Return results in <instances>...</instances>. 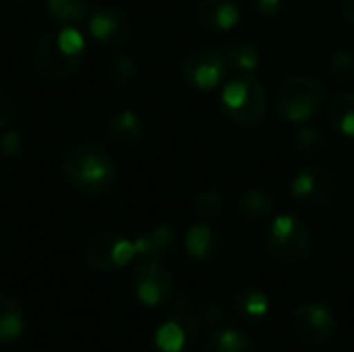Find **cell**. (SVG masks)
Returning a JSON list of instances; mask_svg holds the SVG:
<instances>
[{"label": "cell", "mask_w": 354, "mask_h": 352, "mask_svg": "<svg viewBox=\"0 0 354 352\" xmlns=\"http://www.w3.org/2000/svg\"><path fill=\"white\" fill-rule=\"evenodd\" d=\"M328 120L330 124L346 135L354 137V93L353 91H342L338 93L330 104H328Z\"/></svg>", "instance_id": "603a6c76"}, {"label": "cell", "mask_w": 354, "mask_h": 352, "mask_svg": "<svg viewBox=\"0 0 354 352\" xmlns=\"http://www.w3.org/2000/svg\"><path fill=\"white\" fill-rule=\"evenodd\" d=\"M232 309L243 324L259 326L270 313V297L257 286H245L234 295Z\"/></svg>", "instance_id": "2e32d148"}, {"label": "cell", "mask_w": 354, "mask_h": 352, "mask_svg": "<svg viewBox=\"0 0 354 352\" xmlns=\"http://www.w3.org/2000/svg\"><path fill=\"white\" fill-rule=\"evenodd\" d=\"M224 114L243 127L259 124L268 114V91L255 77L232 79L220 95Z\"/></svg>", "instance_id": "277c9868"}, {"label": "cell", "mask_w": 354, "mask_h": 352, "mask_svg": "<svg viewBox=\"0 0 354 352\" xmlns=\"http://www.w3.org/2000/svg\"><path fill=\"white\" fill-rule=\"evenodd\" d=\"M87 29L89 35L106 48H122L133 37V25L127 12L112 4L95 8L87 19Z\"/></svg>", "instance_id": "7c38bea8"}, {"label": "cell", "mask_w": 354, "mask_h": 352, "mask_svg": "<svg viewBox=\"0 0 354 352\" xmlns=\"http://www.w3.org/2000/svg\"><path fill=\"white\" fill-rule=\"evenodd\" d=\"M139 75V64L133 56L127 54H118L112 58L110 62V79L118 85V87H127L131 85Z\"/></svg>", "instance_id": "484cf974"}, {"label": "cell", "mask_w": 354, "mask_h": 352, "mask_svg": "<svg viewBox=\"0 0 354 352\" xmlns=\"http://www.w3.org/2000/svg\"><path fill=\"white\" fill-rule=\"evenodd\" d=\"M15 114H17V102H15V98L4 87H0V131L12 122Z\"/></svg>", "instance_id": "f546056e"}, {"label": "cell", "mask_w": 354, "mask_h": 352, "mask_svg": "<svg viewBox=\"0 0 354 352\" xmlns=\"http://www.w3.org/2000/svg\"><path fill=\"white\" fill-rule=\"evenodd\" d=\"M23 151V139L19 131H4L0 133V156L6 160L19 158Z\"/></svg>", "instance_id": "f1b7e54d"}, {"label": "cell", "mask_w": 354, "mask_h": 352, "mask_svg": "<svg viewBox=\"0 0 354 352\" xmlns=\"http://www.w3.org/2000/svg\"><path fill=\"white\" fill-rule=\"evenodd\" d=\"M203 352H257V346L245 332L222 326L207 336Z\"/></svg>", "instance_id": "ffe728a7"}, {"label": "cell", "mask_w": 354, "mask_h": 352, "mask_svg": "<svg viewBox=\"0 0 354 352\" xmlns=\"http://www.w3.org/2000/svg\"><path fill=\"white\" fill-rule=\"evenodd\" d=\"M222 210H224V199H222V195H220L218 191H214V189L199 193L197 199H195V212H197V216H199L203 222H214V220H218L220 214H222Z\"/></svg>", "instance_id": "4316f807"}, {"label": "cell", "mask_w": 354, "mask_h": 352, "mask_svg": "<svg viewBox=\"0 0 354 352\" xmlns=\"http://www.w3.org/2000/svg\"><path fill=\"white\" fill-rule=\"evenodd\" d=\"M85 37L75 25H60L46 31L33 48L35 71L52 81L75 75L85 60Z\"/></svg>", "instance_id": "6da1fadb"}, {"label": "cell", "mask_w": 354, "mask_h": 352, "mask_svg": "<svg viewBox=\"0 0 354 352\" xmlns=\"http://www.w3.org/2000/svg\"><path fill=\"white\" fill-rule=\"evenodd\" d=\"M253 6H255V10H257L261 17L272 19V17H276L278 10H280V0H255Z\"/></svg>", "instance_id": "4dcf8cb0"}, {"label": "cell", "mask_w": 354, "mask_h": 352, "mask_svg": "<svg viewBox=\"0 0 354 352\" xmlns=\"http://www.w3.org/2000/svg\"><path fill=\"white\" fill-rule=\"evenodd\" d=\"M145 133L143 120L133 110H120L106 122V139L118 147H131L141 141Z\"/></svg>", "instance_id": "e0dca14e"}, {"label": "cell", "mask_w": 354, "mask_h": 352, "mask_svg": "<svg viewBox=\"0 0 354 352\" xmlns=\"http://www.w3.org/2000/svg\"><path fill=\"white\" fill-rule=\"evenodd\" d=\"M338 322L334 311L324 303H303L295 309L292 315V330L297 338L309 346H324L336 334Z\"/></svg>", "instance_id": "9c48e42d"}, {"label": "cell", "mask_w": 354, "mask_h": 352, "mask_svg": "<svg viewBox=\"0 0 354 352\" xmlns=\"http://www.w3.org/2000/svg\"><path fill=\"white\" fill-rule=\"evenodd\" d=\"M268 249L282 263H301L311 255L313 239L305 222L295 216H274L268 232Z\"/></svg>", "instance_id": "5b68a950"}, {"label": "cell", "mask_w": 354, "mask_h": 352, "mask_svg": "<svg viewBox=\"0 0 354 352\" xmlns=\"http://www.w3.org/2000/svg\"><path fill=\"white\" fill-rule=\"evenodd\" d=\"M48 15L60 25H83L93 12L91 0H48Z\"/></svg>", "instance_id": "7402d4cb"}, {"label": "cell", "mask_w": 354, "mask_h": 352, "mask_svg": "<svg viewBox=\"0 0 354 352\" xmlns=\"http://www.w3.org/2000/svg\"><path fill=\"white\" fill-rule=\"evenodd\" d=\"M326 102V89L322 83L307 75H295L282 81L274 95L276 112L290 122H303L311 118Z\"/></svg>", "instance_id": "3957f363"}, {"label": "cell", "mask_w": 354, "mask_h": 352, "mask_svg": "<svg viewBox=\"0 0 354 352\" xmlns=\"http://www.w3.org/2000/svg\"><path fill=\"white\" fill-rule=\"evenodd\" d=\"M340 10H342V17H344L351 25H354V0H342Z\"/></svg>", "instance_id": "1f68e13d"}, {"label": "cell", "mask_w": 354, "mask_h": 352, "mask_svg": "<svg viewBox=\"0 0 354 352\" xmlns=\"http://www.w3.org/2000/svg\"><path fill=\"white\" fill-rule=\"evenodd\" d=\"M135 253L145 259V257H151V259H160L168 253L174 251L176 247V232L172 226L168 224H162V226H156L143 234H139L135 241Z\"/></svg>", "instance_id": "ac0fdd59"}, {"label": "cell", "mask_w": 354, "mask_h": 352, "mask_svg": "<svg viewBox=\"0 0 354 352\" xmlns=\"http://www.w3.org/2000/svg\"><path fill=\"white\" fill-rule=\"evenodd\" d=\"M180 77L195 89H214L226 77L224 62L214 48H195L180 62Z\"/></svg>", "instance_id": "8fae6325"}, {"label": "cell", "mask_w": 354, "mask_h": 352, "mask_svg": "<svg viewBox=\"0 0 354 352\" xmlns=\"http://www.w3.org/2000/svg\"><path fill=\"white\" fill-rule=\"evenodd\" d=\"M199 324L207 326V328H222V324L228 322V311L224 309V305L216 303V301H207L201 309H199Z\"/></svg>", "instance_id": "83f0119b"}, {"label": "cell", "mask_w": 354, "mask_h": 352, "mask_svg": "<svg viewBox=\"0 0 354 352\" xmlns=\"http://www.w3.org/2000/svg\"><path fill=\"white\" fill-rule=\"evenodd\" d=\"M197 23L209 33L230 31L241 21V8L234 0H203L197 6Z\"/></svg>", "instance_id": "9a60e30c"}, {"label": "cell", "mask_w": 354, "mask_h": 352, "mask_svg": "<svg viewBox=\"0 0 354 352\" xmlns=\"http://www.w3.org/2000/svg\"><path fill=\"white\" fill-rule=\"evenodd\" d=\"M224 62V71L232 79L253 77L259 66V50L253 41L243 37H230L218 50Z\"/></svg>", "instance_id": "4fadbf2b"}, {"label": "cell", "mask_w": 354, "mask_h": 352, "mask_svg": "<svg viewBox=\"0 0 354 352\" xmlns=\"http://www.w3.org/2000/svg\"><path fill=\"white\" fill-rule=\"evenodd\" d=\"M295 145H297V149H299L303 156H307V158H322V156H326V154L330 151V141H328V137H326L322 131L313 129V127L301 129V131L297 133V137H295Z\"/></svg>", "instance_id": "cb8c5ba5"}, {"label": "cell", "mask_w": 354, "mask_h": 352, "mask_svg": "<svg viewBox=\"0 0 354 352\" xmlns=\"http://www.w3.org/2000/svg\"><path fill=\"white\" fill-rule=\"evenodd\" d=\"M133 257H137L133 241L110 230L91 237L83 249L85 263L91 270L106 272V274L127 268L133 261Z\"/></svg>", "instance_id": "8992f818"}, {"label": "cell", "mask_w": 354, "mask_h": 352, "mask_svg": "<svg viewBox=\"0 0 354 352\" xmlns=\"http://www.w3.org/2000/svg\"><path fill=\"white\" fill-rule=\"evenodd\" d=\"M199 340V322L193 317L183 301L176 303L170 319H166L153 334L156 352H191Z\"/></svg>", "instance_id": "ba28073f"}, {"label": "cell", "mask_w": 354, "mask_h": 352, "mask_svg": "<svg viewBox=\"0 0 354 352\" xmlns=\"http://www.w3.org/2000/svg\"><path fill=\"white\" fill-rule=\"evenodd\" d=\"M236 207H239V214L247 222H263V220L274 218V214L278 210V201L274 195H270L266 191L251 189L239 199Z\"/></svg>", "instance_id": "44dd1931"}, {"label": "cell", "mask_w": 354, "mask_h": 352, "mask_svg": "<svg viewBox=\"0 0 354 352\" xmlns=\"http://www.w3.org/2000/svg\"><path fill=\"white\" fill-rule=\"evenodd\" d=\"M131 284L139 303L145 307H160L174 297V276L168 268L151 257H145L137 263Z\"/></svg>", "instance_id": "52a82bcc"}, {"label": "cell", "mask_w": 354, "mask_h": 352, "mask_svg": "<svg viewBox=\"0 0 354 352\" xmlns=\"http://www.w3.org/2000/svg\"><path fill=\"white\" fill-rule=\"evenodd\" d=\"M326 75L332 81L346 83L354 79V52L351 50H336L328 60H326Z\"/></svg>", "instance_id": "d4e9b609"}, {"label": "cell", "mask_w": 354, "mask_h": 352, "mask_svg": "<svg viewBox=\"0 0 354 352\" xmlns=\"http://www.w3.org/2000/svg\"><path fill=\"white\" fill-rule=\"evenodd\" d=\"M25 330V311L19 299L0 293V346H8L21 338Z\"/></svg>", "instance_id": "d6986e66"}, {"label": "cell", "mask_w": 354, "mask_h": 352, "mask_svg": "<svg viewBox=\"0 0 354 352\" xmlns=\"http://www.w3.org/2000/svg\"><path fill=\"white\" fill-rule=\"evenodd\" d=\"M290 195L309 210L324 207L336 195V176L328 168L311 166L299 172L290 183Z\"/></svg>", "instance_id": "30bf717a"}, {"label": "cell", "mask_w": 354, "mask_h": 352, "mask_svg": "<svg viewBox=\"0 0 354 352\" xmlns=\"http://www.w3.org/2000/svg\"><path fill=\"white\" fill-rule=\"evenodd\" d=\"M222 247H224V239L209 222L195 224L187 230L185 249L195 263L216 261L222 253Z\"/></svg>", "instance_id": "5bb4252c"}, {"label": "cell", "mask_w": 354, "mask_h": 352, "mask_svg": "<svg viewBox=\"0 0 354 352\" xmlns=\"http://www.w3.org/2000/svg\"><path fill=\"white\" fill-rule=\"evenodd\" d=\"M66 183L83 195H104L116 180V164L110 151L97 143H79L62 160Z\"/></svg>", "instance_id": "7a4b0ae2"}]
</instances>
